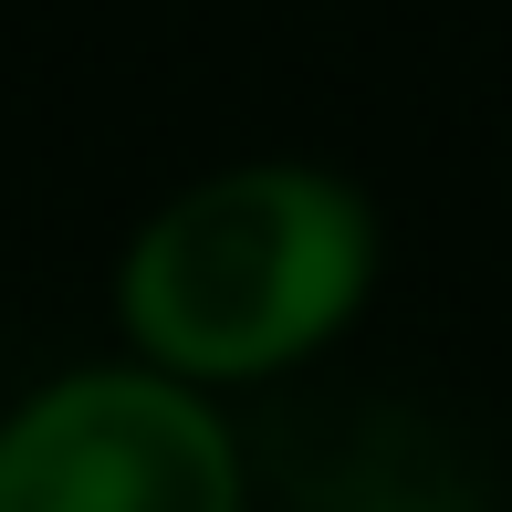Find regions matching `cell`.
Here are the masks:
<instances>
[{"label":"cell","instance_id":"7a4b0ae2","mask_svg":"<svg viewBox=\"0 0 512 512\" xmlns=\"http://www.w3.org/2000/svg\"><path fill=\"white\" fill-rule=\"evenodd\" d=\"M0 512H251V460L209 387L95 356L0 408Z\"/></svg>","mask_w":512,"mask_h":512},{"label":"cell","instance_id":"6da1fadb","mask_svg":"<svg viewBox=\"0 0 512 512\" xmlns=\"http://www.w3.org/2000/svg\"><path fill=\"white\" fill-rule=\"evenodd\" d=\"M387 220L324 157H230L168 189L115 251V335L178 387H283L356 335Z\"/></svg>","mask_w":512,"mask_h":512}]
</instances>
